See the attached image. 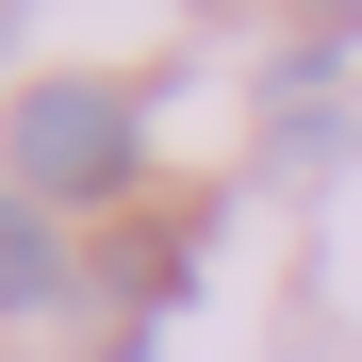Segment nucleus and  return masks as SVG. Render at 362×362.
Listing matches in <instances>:
<instances>
[{
	"label": "nucleus",
	"instance_id": "f257e3e1",
	"mask_svg": "<svg viewBox=\"0 0 362 362\" xmlns=\"http://www.w3.org/2000/svg\"><path fill=\"white\" fill-rule=\"evenodd\" d=\"M132 165H148V115L132 83H33L17 99V181L49 214H83V198H132Z\"/></svg>",
	"mask_w": 362,
	"mask_h": 362
},
{
	"label": "nucleus",
	"instance_id": "f03ea898",
	"mask_svg": "<svg viewBox=\"0 0 362 362\" xmlns=\"http://www.w3.org/2000/svg\"><path fill=\"white\" fill-rule=\"evenodd\" d=\"M83 264H66V214L33 198V181H0V313H49Z\"/></svg>",
	"mask_w": 362,
	"mask_h": 362
},
{
	"label": "nucleus",
	"instance_id": "7ed1b4c3",
	"mask_svg": "<svg viewBox=\"0 0 362 362\" xmlns=\"http://www.w3.org/2000/svg\"><path fill=\"white\" fill-rule=\"evenodd\" d=\"M296 17H313V33H346V17H362V0H296Z\"/></svg>",
	"mask_w": 362,
	"mask_h": 362
}]
</instances>
